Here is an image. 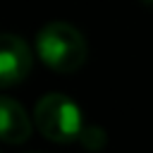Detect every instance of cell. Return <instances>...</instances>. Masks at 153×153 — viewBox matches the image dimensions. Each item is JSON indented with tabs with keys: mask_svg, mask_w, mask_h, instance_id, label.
<instances>
[{
	"mask_svg": "<svg viewBox=\"0 0 153 153\" xmlns=\"http://www.w3.org/2000/svg\"><path fill=\"white\" fill-rule=\"evenodd\" d=\"M36 53L48 69L72 74L84 67L88 45L76 26L67 22H50L36 36Z\"/></svg>",
	"mask_w": 153,
	"mask_h": 153,
	"instance_id": "6da1fadb",
	"label": "cell"
},
{
	"mask_svg": "<svg viewBox=\"0 0 153 153\" xmlns=\"http://www.w3.org/2000/svg\"><path fill=\"white\" fill-rule=\"evenodd\" d=\"M33 124L53 143H72L84 131L81 110L65 93H45L33 108Z\"/></svg>",
	"mask_w": 153,
	"mask_h": 153,
	"instance_id": "7a4b0ae2",
	"label": "cell"
},
{
	"mask_svg": "<svg viewBox=\"0 0 153 153\" xmlns=\"http://www.w3.org/2000/svg\"><path fill=\"white\" fill-rule=\"evenodd\" d=\"M33 67V53L24 38L14 33H0V88L22 84Z\"/></svg>",
	"mask_w": 153,
	"mask_h": 153,
	"instance_id": "3957f363",
	"label": "cell"
},
{
	"mask_svg": "<svg viewBox=\"0 0 153 153\" xmlns=\"http://www.w3.org/2000/svg\"><path fill=\"white\" fill-rule=\"evenodd\" d=\"M31 120L22 103L14 98L0 96V141L5 143H24L31 136Z\"/></svg>",
	"mask_w": 153,
	"mask_h": 153,
	"instance_id": "277c9868",
	"label": "cell"
},
{
	"mask_svg": "<svg viewBox=\"0 0 153 153\" xmlns=\"http://www.w3.org/2000/svg\"><path fill=\"white\" fill-rule=\"evenodd\" d=\"M79 141H81L88 151H100V148H103V143H105V134H103V129H100V127H84V131H81Z\"/></svg>",
	"mask_w": 153,
	"mask_h": 153,
	"instance_id": "5b68a950",
	"label": "cell"
}]
</instances>
